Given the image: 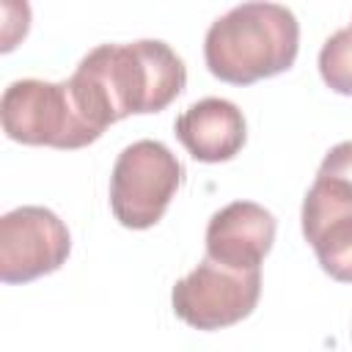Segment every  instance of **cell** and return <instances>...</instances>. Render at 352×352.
Here are the masks:
<instances>
[{
  "label": "cell",
  "instance_id": "52a82bcc",
  "mask_svg": "<svg viewBox=\"0 0 352 352\" xmlns=\"http://www.w3.org/2000/svg\"><path fill=\"white\" fill-rule=\"evenodd\" d=\"M300 220L322 270L338 283H352V192L327 179H314Z\"/></svg>",
  "mask_w": 352,
  "mask_h": 352
},
{
  "label": "cell",
  "instance_id": "ba28073f",
  "mask_svg": "<svg viewBox=\"0 0 352 352\" xmlns=\"http://www.w3.org/2000/svg\"><path fill=\"white\" fill-rule=\"evenodd\" d=\"M275 228L270 209L256 201H234L206 226V258L234 270H258L275 242Z\"/></svg>",
  "mask_w": 352,
  "mask_h": 352
},
{
  "label": "cell",
  "instance_id": "7a4b0ae2",
  "mask_svg": "<svg viewBox=\"0 0 352 352\" xmlns=\"http://www.w3.org/2000/svg\"><path fill=\"white\" fill-rule=\"evenodd\" d=\"M300 50V22L280 3H242L217 16L204 38L206 69L231 85L286 72Z\"/></svg>",
  "mask_w": 352,
  "mask_h": 352
},
{
  "label": "cell",
  "instance_id": "6da1fadb",
  "mask_svg": "<svg viewBox=\"0 0 352 352\" xmlns=\"http://www.w3.org/2000/svg\"><path fill=\"white\" fill-rule=\"evenodd\" d=\"M184 82V60L160 38L99 44L69 77L80 110L99 132L132 113L165 110Z\"/></svg>",
  "mask_w": 352,
  "mask_h": 352
},
{
  "label": "cell",
  "instance_id": "8992f818",
  "mask_svg": "<svg viewBox=\"0 0 352 352\" xmlns=\"http://www.w3.org/2000/svg\"><path fill=\"white\" fill-rule=\"evenodd\" d=\"M72 236L66 223L44 206H19L0 217V280L28 283L66 264Z\"/></svg>",
  "mask_w": 352,
  "mask_h": 352
},
{
  "label": "cell",
  "instance_id": "30bf717a",
  "mask_svg": "<svg viewBox=\"0 0 352 352\" xmlns=\"http://www.w3.org/2000/svg\"><path fill=\"white\" fill-rule=\"evenodd\" d=\"M319 74L336 94L352 96V25L336 30L319 50Z\"/></svg>",
  "mask_w": 352,
  "mask_h": 352
},
{
  "label": "cell",
  "instance_id": "5b68a950",
  "mask_svg": "<svg viewBox=\"0 0 352 352\" xmlns=\"http://www.w3.org/2000/svg\"><path fill=\"white\" fill-rule=\"evenodd\" d=\"M261 294V270H234L204 258L192 272L176 280L170 292L173 311L195 330H220L253 314Z\"/></svg>",
  "mask_w": 352,
  "mask_h": 352
},
{
  "label": "cell",
  "instance_id": "8fae6325",
  "mask_svg": "<svg viewBox=\"0 0 352 352\" xmlns=\"http://www.w3.org/2000/svg\"><path fill=\"white\" fill-rule=\"evenodd\" d=\"M316 179H327L352 192V140H344L324 154Z\"/></svg>",
  "mask_w": 352,
  "mask_h": 352
},
{
  "label": "cell",
  "instance_id": "277c9868",
  "mask_svg": "<svg viewBox=\"0 0 352 352\" xmlns=\"http://www.w3.org/2000/svg\"><path fill=\"white\" fill-rule=\"evenodd\" d=\"M184 165L160 140L129 143L110 173V209L124 228H151L182 187Z\"/></svg>",
  "mask_w": 352,
  "mask_h": 352
},
{
  "label": "cell",
  "instance_id": "3957f363",
  "mask_svg": "<svg viewBox=\"0 0 352 352\" xmlns=\"http://www.w3.org/2000/svg\"><path fill=\"white\" fill-rule=\"evenodd\" d=\"M3 132L25 146L82 148L102 132L80 110L69 80H14L0 99Z\"/></svg>",
  "mask_w": 352,
  "mask_h": 352
},
{
  "label": "cell",
  "instance_id": "9c48e42d",
  "mask_svg": "<svg viewBox=\"0 0 352 352\" xmlns=\"http://www.w3.org/2000/svg\"><path fill=\"white\" fill-rule=\"evenodd\" d=\"M176 138L198 162H226L236 157L248 140L242 110L220 96L190 104L173 124Z\"/></svg>",
  "mask_w": 352,
  "mask_h": 352
}]
</instances>
